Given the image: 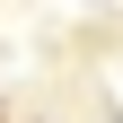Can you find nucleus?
<instances>
[{"label":"nucleus","mask_w":123,"mask_h":123,"mask_svg":"<svg viewBox=\"0 0 123 123\" xmlns=\"http://www.w3.org/2000/svg\"><path fill=\"white\" fill-rule=\"evenodd\" d=\"M0 123H9V105H0Z\"/></svg>","instance_id":"obj_1"}]
</instances>
